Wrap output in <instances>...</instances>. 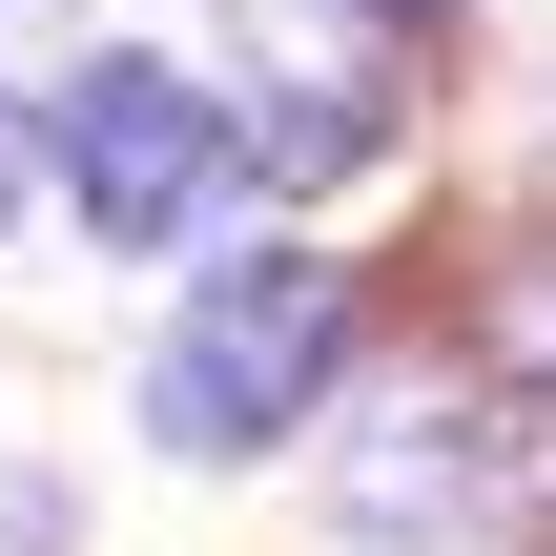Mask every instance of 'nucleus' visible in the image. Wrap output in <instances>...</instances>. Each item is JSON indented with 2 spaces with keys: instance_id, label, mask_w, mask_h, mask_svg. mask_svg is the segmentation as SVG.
<instances>
[{
  "instance_id": "nucleus-4",
  "label": "nucleus",
  "mask_w": 556,
  "mask_h": 556,
  "mask_svg": "<svg viewBox=\"0 0 556 556\" xmlns=\"http://www.w3.org/2000/svg\"><path fill=\"white\" fill-rule=\"evenodd\" d=\"M0 556H62V495L41 475H0Z\"/></svg>"
},
{
  "instance_id": "nucleus-6",
  "label": "nucleus",
  "mask_w": 556,
  "mask_h": 556,
  "mask_svg": "<svg viewBox=\"0 0 556 556\" xmlns=\"http://www.w3.org/2000/svg\"><path fill=\"white\" fill-rule=\"evenodd\" d=\"M371 21H454V0H371Z\"/></svg>"
},
{
  "instance_id": "nucleus-5",
  "label": "nucleus",
  "mask_w": 556,
  "mask_h": 556,
  "mask_svg": "<svg viewBox=\"0 0 556 556\" xmlns=\"http://www.w3.org/2000/svg\"><path fill=\"white\" fill-rule=\"evenodd\" d=\"M0 227H21V124H0Z\"/></svg>"
},
{
  "instance_id": "nucleus-1",
  "label": "nucleus",
  "mask_w": 556,
  "mask_h": 556,
  "mask_svg": "<svg viewBox=\"0 0 556 556\" xmlns=\"http://www.w3.org/2000/svg\"><path fill=\"white\" fill-rule=\"evenodd\" d=\"M330 371H351V268H330V248H248V268H206V309L165 330L144 413H165V454H248V433H289V413H330Z\"/></svg>"
},
{
  "instance_id": "nucleus-3",
  "label": "nucleus",
  "mask_w": 556,
  "mask_h": 556,
  "mask_svg": "<svg viewBox=\"0 0 556 556\" xmlns=\"http://www.w3.org/2000/svg\"><path fill=\"white\" fill-rule=\"evenodd\" d=\"M454 516V433H371L351 454V536H433Z\"/></svg>"
},
{
  "instance_id": "nucleus-2",
  "label": "nucleus",
  "mask_w": 556,
  "mask_h": 556,
  "mask_svg": "<svg viewBox=\"0 0 556 556\" xmlns=\"http://www.w3.org/2000/svg\"><path fill=\"white\" fill-rule=\"evenodd\" d=\"M41 165L83 186L103 248H165V227H206V186H227V103H206L186 62H83L62 124H41Z\"/></svg>"
}]
</instances>
